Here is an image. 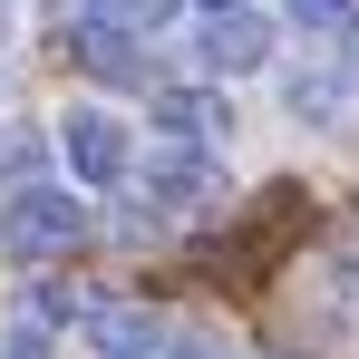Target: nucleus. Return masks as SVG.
<instances>
[{
    "mask_svg": "<svg viewBox=\"0 0 359 359\" xmlns=\"http://www.w3.org/2000/svg\"><path fill=\"white\" fill-rule=\"evenodd\" d=\"M156 340H165V330H156L146 301H107V292H97V311H88V350H97V359H146Z\"/></svg>",
    "mask_w": 359,
    "mask_h": 359,
    "instance_id": "nucleus-7",
    "label": "nucleus"
},
{
    "mask_svg": "<svg viewBox=\"0 0 359 359\" xmlns=\"http://www.w3.org/2000/svg\"><path fill=\"white\" fill-rule=\"evenodd\" d=\"M0 359H59V330H39V320H10V330H0Z\"/></svg>",
    "mask_w": 359,
    "mask_h": 359,
    "instance_id": "nucleus-10",
    "label": "nucleus"
},
{
    "mask_svg": "<svg viewBox=\"0 0 359 359\" xmlns=\"http://www.w3.org/2000/svg\"><path fill=\"white\" fill-rule=\"evenodd\" d=\"M29 165H39V146H29V136H0V175H10V184H39Z\"/></svg>",
    "mask_w": 359,
    "mask_h": 359,
    "instance_id": "nucleus-12",
    "label": "nucleus"
},
{
    "mask_svg": "<svg viewBox=\"0 0 359 359\" xmlns=\"http://www.w3.org/2000/svg\"><path fill=\"white\" fill-rule=\"evenodd\" d=\"M340 68H350V78H359V20H350V49H340Z\"/></svg>",
    "mask_w": 359,
    "mask_h": 359,
    "instance_id": "nucleus-14",
    "label": "nucleus"
},
{
    "mask_svg": "<svg viewBox=\"0 0 359 359\" xmlns=\"http://www.w3.org/2000/svg\"><path fill=\"white\" fill-rule=\"evenodd\" d=\"M88 243V204L68 184H10L0 194V252L10 262H68Z\"/></svg>",
    "mask_w": 359,
    "mask_h": 359,
    "instance_id": "nucleus-1",
    "label": "nucleus"
},
{
    "mask_svg": "<svg viewBox=\"0 0 359 359\" xmlns=\"http://www.w3.org/2000/svg\"><path fill=\"white\" fill-rule=\"evenodd\" d=\"M146 117L165 126V146H214V136L233 126V107H224L214 88H156V97H146Z\"/></svg>",
    "mask_w": 359,
    "mask_h": 359,
    "instance_id": "nucleus-6",
    "label": "nucleus"
},
{
    "mask_svg": "<svg viewBox=\"0 0 359 359\" xmlns=\"http://www.w3.org/2000/svg\"><path fill=\"white\" fill-rule=\"evenodd\" d=\"M350 88H359L350 68H301V78H282V107H292V117H311V126H330Z\"/></svg>",
    "mask_w": 359,
    "mask_h": 359,
    "instance_id": "nucleus-8",
    "label": "nucleus"
},
{
    "mask_svg": "<svg viewBox=\"0 0 359 359\" xmlns=\"http://www.w3.org/2000/svg\"><path fill=\"white\" fill-rule=\"evenodd\" d=\"M59 165L78 184H117L126 165H136V146H126V126L107 117V107H68L59 117Z\"/></svg>",
    "mask_w": 359,
    "mask_h": 359,
    "instance_id": "nucleus-2",
    "label": "nucleus"
},
{
    "mask_svg": "<svg viewBox=\"0 0 359 359\" xmlns=\"http://www.w3.org/2000/svg\"><path fill=\"white\" fill-rule=\"evenodd\" d=\"M301 29H350V0H282Z\"/></svg>",
    "mask_w": 359,
    "mask_h": 359,
    "instance_id": "nucleus-11",
    "label": "nucleus"
},
{
    "mask_svg": "<svg viewBox=\"0 0 359 359\" xmlns=\"http://www.w3.org/2000/svg\"><path fill=\"white\" fill-rule=\"evenodd\" d=\"M194 59H204V78H252V68H272V29L252 10H214Z\"/></svg>",
    "mask_w": 359,
    "mask_h": 359,
    "instance_id": "nucleus-5",
    "label": "nucleus"
},
{
    "mask_svg": "<svg viewBox=\"0 0 359 359\" xmlns=\"http://www.w3.org/2000/svg\"><path fill=\"white\" fill-rule=\"evenodd\" d=\"M146 204H156V214H204V204H224V165H214L204 146H165V156L146 165Z\"/></svg>",
    "mask_w": 359,
    "mask_h": 359,
    "instance_id": "nucleus-3",
    "label": "nucleus"
},
{
    "mask_svg": "<svg viewBox=\"0 0 359 359\" xmlns=\"http://www.w3.org/2000/svg\"><path fill=\"white\" fill-rule=\"evenodd\" d=\"M88 311H97V292H78V282H29V301H20V320H39V330H59V320H78L88 330Z\"/></svg>",
    "mask_w": 359,
    "mask_h": 359,
    "instance_id": "nucleus-9",
    "label": "nucleus"
},
{
    "mask_svg": "<svg viewBox=\"0 0 359 359\" xmlns=\"http://www.w3.org/2000/svg\"><path fill=\"white\" fill-rule=\"evenodd\" d=\"M68 59L88 68V78H107V88H146V49H136V29L107 20V10H88V20L68 29Z\"/></svg>",
    "mask_w": 359,
    "mask_h": 359,
    "instance_id": "nucleus-4",
    "label": "nucleus"
},
{
    "mask_svg": "<svg viewBox=\"0 0 359 359\" xmlns=\"http://www.w3.org/2000/svg\"><path fill=\"white\" fill-rule=\"evenodd\" d=\"M194 10H204V20H214V10H243V0H194Z\"/></svg>",
    "mask_w": 359,
    "mask_h": 359,
    "instance_id": "nucleus-15",
    "label": "nucleus"
},
{
    "mask_svg": "<svg viewBox=\"0 0 359 359\" xmlns=\"http://www.w3.org/2000/svg\"><path fill=\"white\" fill-rule=\"evenodd\" d=\"M126 29H156V20H175V0H107Z\"/></svg>",
    "mask_w": 359,
    "mask_h": 359,
    "instance_id": "nucleus-13",
    "label": "nucleus"
}]
</instances>
